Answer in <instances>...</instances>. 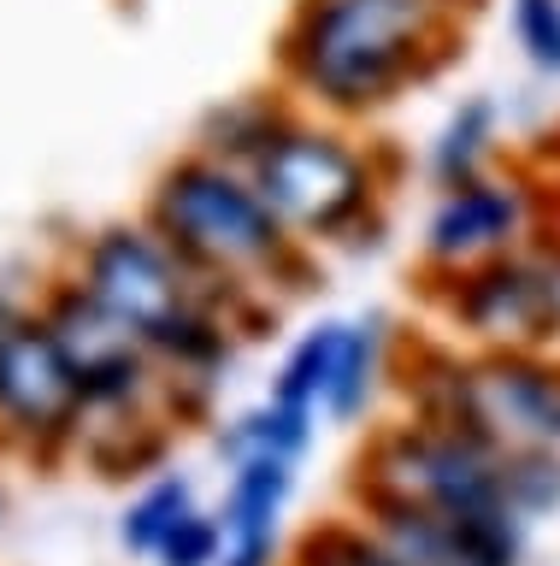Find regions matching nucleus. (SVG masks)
I'll return each instance as SVG.
<instances>
[{"instance_id": "1", "label": "nucleus", "mask_w": 560, "mask_h": 566, "mask_svg": "<svg viewBox=\"0 0 560 566\" xmlns=\"http://www.w3.org/2000/svg\"><path fill=\"white\" fill-rule=\"evenodd\" d=\"M448 0H307L289 35V71L313 101L372 113L425 71Z\"/></svg>"}, {"instance_id": "2", "label": "nucleus", "mask_w": 560, "mask_h": 566, "mask_svg": "<svg viewBox=\"0 0 560 566\" xmlns=\"http://www.w3.org/2000/svg\"><path fill=\"white\" fill-rule=\"evenodd\" d=\"M77 283L107 307L118 325L136 331L154 360L207 378L231 343H224V318L213 313V301L201 290V272L178 260L160 230H136V224H113L83 248L77 260Z\"/></svg>"}, {"instance_id": "3", "label": "nucleus", "mask_w": 560, "mask_h": 566, "mask_svg": "<svg viewBox=\"0 0 560 566\" xmlns=\"http://www.w3.org/2000/svg\"><path fill=\"white\" fill-rule=\"evenodd\" d=\"M148 224L207 283H260L295 265V237L254 189V177L213 154H196L160 177Z\"/></svg>"}, {"instance_id": "4", "label": "nucleus", "mask_w": 560, "mask_h": 566, "mask_svg": "<svg viewBox=\"0 0 560 566\" xmlns=\"http://www.w3.org/2000/svg\"><path fill=\"white\" fill-rule=\"evenodd\" d=\"M249 177L289 237L330 242L372 212V166L360 159V148H348L337 130H319V124H284L249 159Z\"/></svg>"}, {"instance_id": "5", "label": "nucleus", "mask_w": 560, "mask_h": 566, "mask_svg": "<svg viewBox=\"0 0 560 566\" xmlns=\"http://www.w3.org/2000/svg\"><path fill=\"white\" fill-rule=\"evenodd\" d=\"M431 419L472 431L501 454H560V360L554 354H484L472 366H454L443 407Z\"/></svg>"}, {"instance_id": "6", "label": "nucleus", "mask_w": 560, "mask_h": 566, "mask_svg": "<svg viewBox=\"0 0 560 566\" xmlns=\"http://www.w3.org/2000/svg\"><path fill=\"white\" fill-rule=\"evenodd\" d=\"M448 313L489 354H549L560 343V248H514L454 277Z\"/></svg>"}, {"instance_id": "7", "label": "nucleus", "mask_w": 560, "mask_h": 566, "mask_svg": "<svg viewBox=\"0 0 560 566\" xmlns=\"http://www.w3.org/2000/svg\"><path fill=\"white\" fill-rule=\"evenodd\" d=\"M83 413H89V401H83V384L60 354L54 331L42 325V313L12 307L0 318V424L47 449V442L72 437Z\"/></svg>"}, {"instance_id": "8", "label": "nucleus", "mask_w": 560, "mask_h": 566, "mask_svg": "<svg viewBox=\"0 0 560 566\" xmlns=\"http://www.w3.org/2000/svg\"><path fill=\"white\" fill-rule=\"evenodd\" d=\"M42 325L54 331L60 354L72 360L83 401L89 407H130L148 396L154 384V354L136 343L130 325L101 307V301L83 290V283H60L42 307Z\"/></svg>"}, {"instance_id": "9", "label": "nucleus", "mask_w": 560, "mask_h": 566, "mask_svg": "<svg viewBox=\"0 0 560 566\" xmlns=\"http://www.w3.org/2000/svg\"><path fill=\"white\" fill-rule=\"evenodd\" d=\"M372 513L401 566H519L525 555L519 513H431L408 502H372Z\"/></svg>"}, {"instance_id": "10", "label": "nucleus", "mask_w": 560, "mask_h": 566, "mask_svg": "<svg viewBox=\"0 0 560 566\" xmlns=\"http://www.w3.org/2000/svg\"><path fill=\"white\" fill-rule=\"evenodd\" d=\"M525 230H531V189L478 177V184L443 189V201L425 219V260L461 277L472 265L525 248Z\"/></svg>"}, {"instance_id": "11", "label": "nucleus", "mask_w": 560, "mask_h": 566, "mask_svg": "<svg viewBox=\"0 0 560 566\" xmlns=\"http://www.w3.org/2000/svg\"><path fill=\"white\" fill-rule=\"evenodd\" d=\"M496 101L489 95H472L461 101L454 113L443 118V130L431 142V177L436 189H461V184H478L489 177V154H496Z\"/></svg>"}, {"instance_id": "12", "label": "nucleus", "mask_w": 560, "mask_h": 566, "mask_svg": "<svg viewBox=\"0 0 560 566\" xmlns=\"http://www.w3.org/2000/svg\"><path fill=\"white\" fill-rule=\"evenodd\" d=\"M307 449H313V413L284 407V401H260L219 431V454L231 467H249V460H284V467H295Z\"/></svg>"}, {"instance_id": "13", "label": "nucleus", "mask_w": 560, "mask_h": 566, "mask_svg": "<svg viewBox=\"0 0 560 566\" xmlns=\"http://www.w3.org/2000/svg\"><path fill=\"white\" fill-rule=\"evenodd\" d=\"M342 318H325V325H313L302 343L284 354V366H277V384H272V401L284 407H302V413L319 419L325 413V396H330V378H337V354H342Z\"/></svg>"}, {"instance_id": "14", "label": "nucleus", "mask_w": 560, "mask_h": 566, "mask_svg": "<svg viewBox=\"0 0 560 566\" xmlns=\"http://www.w3.org/2000/svg\"><path fill=\"white\" fill-rule=\"evenodd\" d=\"M378 378H383V318H360V325L342 331V354H337V378H330V396H325V419H360L366 401L378 396Z\"/></svg>"}, {"instance_id": "15", "label": "nucleus", "mask_w": 560, "mask_h": 566, "mask_svg": "<svg viewBox=\"0 0 560 566\" xmlns=\"http://www.w3.org/2000/svg\"><path fill=\"white\" fill-rule=\"evenodd\" d=\"M189 513H196V484L178 478V472H166V478H154V484L125 507L118 537H125V548H136V555H160L166 537L189 520Z\"/></svg>"}, {"instance_id": "16", "label": "nucleus", "mask_w": 560, "mask_h": 566, "mask_svg": "<svg viewBox=\"0 0 560 566\" xmlns=\"http://www.w3.org/2000/svg\"><path fill=\"white\" fill-rule=\"evenodd\" d=\"M507 30L537 77L560 83V0H507Z\"/></svg>"}, {"instance_id": "17", "label": "nucleus", "mask_w": 560, "mask_h": 566, "mask_svg": "<svg viewBox=\"0 0 560 566\" xmlns=\"http://www.w3.org/2000/svg\"><path fill=\"white\" fill-rule=\"evenodd\" d=\"M302 566H401V560L378 531L366 537L355 525H325L302 543Z\"/></svg>"}, {"instance_id": "18", "label": "nucleus", "mask_w": 560, "mask_h": 566, "mask_svg": "<svg viewBox=\"0 0 560 566\" xmlns=\"http://www.w3.org/2000/svg\"><path fill=\"white\" fill-rule=\"evenodd\" d=\"M160 566H219L224 560V520L219 513H189V520L166 537V548L154 555Z\"/></svg>"}, {"instance_id": "19", "label": "nucleus", "mask_w": 560, "mask_h": 566, "mask_svg": "<svg viewBox=\"0 0 560 566\" xmlns=\"http://www.w3.org/2000/svg\"><path fill=\"white\" fill-rule=\"evenodd\" d=\"M277 537H224V560L219 566H272Z\"/></svg>"}, {"instance_id": "20", "label": "nucleus", "mask_w": 560, "mask_h": 566, "mask_svg": "<svg viewBox=\"0 0 560 566\" xmlns=\"http://www.w3.org/2000/svg\"><path fill=\"white\" fill-rule=\"evenodd\" d=\"M7 313H12V301H7V295H0V318H7Z\"/></svg>"}]
</instances>
